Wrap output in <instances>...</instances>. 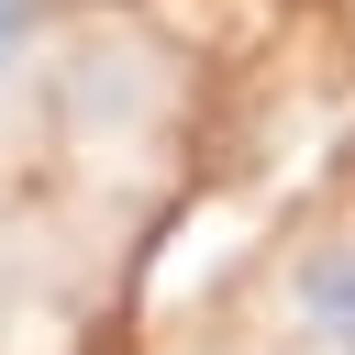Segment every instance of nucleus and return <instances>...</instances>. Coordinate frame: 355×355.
<instances>
[{
	"mask_svg": "<svg viewBox=\"0 0 355 355\" xmlns=\"http://www.w3.org/2000/svg\"><path fill=\"white\" fill-rule=\"evenodd\" d=\"M288 311H300V333H311L322 355H355V244H322V255H300V277H288Z\"/></svg>",
	"mask_w": 355,
	"mask_h": 355,
	"instance_id": "f257e3e1",
	"label": "nucleus"
},
{
	"mask_svg": "<svg viewBox=\"0 0 355 355\" xmlns=\"http://www.w3.org/2000/svg\"><path fill=\"white\" fill-rule=\"evenodd\" d=\"M22 44H33V0H0V78L22 67Z\"/></svg>",
	"mask_w": 355,
	"mask_h": 355,
	"instance_id": "f03ea898",
	"label": "nucleus"
}]
</instances>
